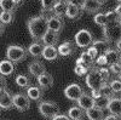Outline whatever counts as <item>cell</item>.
<instances>
[{
  "label": "cell",
  "mask_w": 121,
  "mask_h": 120,
  "mask_svg": "<svg viewBox=\"0 0 121 120\" xmlns=\"http://www.w3.org/2000/svg\"><path fill=\"white\" fill-rule=\"evenodd\" d=\"M51 120H70L69 119V116H67V115H64V114H57L55 118H52Z\"/></svg>",
  "instance_id": "33"
},
{
  "label": "cell",
  "mask_w": 121,
  "mask_h": 120,
  "mask_svg": "<svg viewBox=\"0 0 121 120\" xmlns=\"http://www.w3.org/2000/svg\"><path fill=\"white\" fill-rule=\"evenodd\" d=\"M21 1H22V0H13V3L16 4V6H17V5H19V4H21Z\"/></svg>",
  "instance_id": "39"
},
{
  "label": "cell",
  "mask_w": 121,
  "mask_h": 120,
  "mask_svg": "<svg viewBox=\"0 0 121 120\" xmlns=\"http://www.w3.org/2000/svg\"><path fill=\"white\" fill-rule=\"evenodd\" d=\"M15 19V15L11 11H1L0 12V21L3 24H10Z\"/></svg>",
  "instance_id": "27"
},
{
  "label": "cell",
  "mask_w": 121,
  "mask_h": 120,
  "mask_svg": "<svg viewBox=\"0 0 121 120\" xmlns=\"http://www.w3.org/2000/svg\"><path fill=\"white\" fill-rule=\"evenodd\" d=\"M86 116L88 118V120H103L104 119V111H103V108H99V107L95 106L93 108L86 111Z\"/></svg>",
  "instance_id": "19"
},
{
  "label": "cell",
  "mask_w": 121,
  "mask_h": 120,
  "mask_svg": "<svg viewBox=\"0 0 121 120\" xmlns=\"http://www.w3.org/2000/svg\"><path fill=\"white\" fill-rule=\"evenodd\" d=\"M74 41H75L78 47H81V49L90 47L93 44V36H92L90 31H87V29H81V31H79L75 34Z\"/></svg>",
  "instance_id": "6"
},
{
  "label": "cell",
  "mask_w": 121,
  "mask_h": 120,
  "mask_svg": "<svg viewBox=\"0 0 121 120\" xmlns=\"http://www.w3.org/2000/svg\"><path fill=\"white\" fill-rule=\"evenodd\" d=\"M109 87H110V90H112V92L117 93V92L121 91V81L120 80H113V81L110 83Z\"/></svg>",
  "instance_id": "32"
},
{
  "label": "cell",
  "mask_w": 121,
  "mask_h": 120,
  "mask_svg": "<svg viewBox=\"0 0 121 120\" xmlns=\"http://www.w3.org/2000/svg\"><path fill=\"white\" fill-rule=\"evenodd\" d=\"M93 63H95V61L90 57V55L86 51L82 52L81 55H80V57L76 59V64H84V66H86L88 68H92Z\"/></svg>",
  "instance_id": "25"
},
{
  "label": "cell",
  "mask_w": 121,
  "mask_h": 120,
  "mask_svg": "<svg viewBox=\"0 0 121 120\" xmlns=\"http://www.w3.org/2000/svg\"><path fill=\"white\" fill-rule=\"evenodd\" d=\"M43 93L44 90L39 86H29L27 89V96L30 101H40L43 98Z\"/></svg>",
  "instance_id": "15"
},
{
  "label": "cell",
  "mask_w": 121,
  "mask_h": 120,
  "mask_svg": "<svg viewBox=\"0 0 121 120\" xmlns=\"http://www.w3.org/2000/svg\"><path fill=\"white\" fill-rule=\"evenodd\" d=\"M107 109L109 111V114H113L117 120H121V99H110Z\"/></svg>",
  "instance_id": "10"
},
{
  "label": "cell",
  "mask_w": 121,
  "mask_h": 120,
  "mask_svg": "<svg viewBox=\"0 0 121 120\" xmlns=\"http://www.w3.org/2000/svg\"><path fill=\"white\" fill-rule=\"evenodd\" d=\"M53 13L56 15V17H62L63 15H65V10H67V4L64 3H59L57 1L53 6Z\"/></svg>",
  "instance_id": "28"
},
{
  "label": "cell",
  "mask_w": 121,
  "mask_h": 120,
  "mask_svg": "<svg viewBox=\"0 0 121 120\" xmlns=\"http://www.w3.org/2000/svg\"><path fill=\"white\" fill-rule=\"evenodd\" d=\"M15 81H16V84L19 87H22V89H28L29 87V84H30L29 78L27 75H24V74H18L15 78Z\"/></svg>",
  "instance_id": "26"
},
{
  "label": "cell",
  "mask_w": 121,
  "mask_h": 120,
  "mask_svg": "<svg viewBox=\"0 0 121 120\" xmlns=\"http://www.w3.org/2000/svg\"><path fill=\"white\" fill-rule=\"evenodd\" d=\"M80 12H81V7L79 5L74 4V3H69L67 4V10H65V16L69 19H76L80 16Z\"/></svg>",
  "instance_id": "18"
},
{
  "label": "cell",
  "mask_w": 121,
  "mask_h": 120,
  "mask_svg": "<svg viewBox=\"0 0 121 120\" xmlns=\"http://www.w3.org/2000/svg\"><path fill=\"white\" fill-rule=\"evenodd\" d=\"M57 1H59V3H64V4H69V3H72V0H57Z\"/></svg>",
  "instance_id": "37"
},
{
  "label": "cell",
  "mask_w": 121,
  "mask_h": 120,
  "mask_svg": "<svg viewBox=\"0 0 121 120\" xmlns=\"http://www.w3.org/2000/svg\"><path fill=\"white\" fill-rule=\"evenodd\" d=\"M44 45L41 43H32L29 45L28 47V52L30 56H33V57H40V56H43V52H44Z\"/></svg>",
  "instance_id": "23"
},
{
  "label": "cell",
  "mask_w": 121,
  "mask_h": 120,
  "mask_svg": "<svg viewBox=\"0 0 121 120\" xmlns=\"http://www.w3.org/2000/svg\"><path fill=\"white\" fill-rule=\"evenodd\" d=\"M4 90H5V89H3V87H0V95L3 93V91H4Z\"/></svg>",
  "instance_id": "40"
},
{
  "label": "cell",
  "mask_w": 121,
  "mask_h": 120,
  "mask_svg": "<svg viewBox=\"0 0 121 120\" xmlns=\"http://www.w3.org/2000/svg\"><path fill=\"white\" fill-rule=\"evenodd\" d=\"M13 101V107L17 109L18 112H27L30 108V99L28 98L27 95L24 93H16L12 96Z\"/></svg>",
  "instance_id": "7"
},
{
  "label": "cell",
  "mask_w": 121,
  "mask_h": 120,
  "mask_svg": "<svg viewBox=\"0 0 121 120\" xmlns=\"http://www.w3.org/2000/svg\"><path fill=\"white\" fill-rule=\"evenodd\" d=\"M103 120H117V119H116V116H115V115H113V114H109V115L104 116V119H103Z\"/></svg>",
  "instance_id": "35"
},
{
  "label": "cell",
  "mask_w": 121,
  "mask_h": 120,
  "mask_svg": "<svg viewBox=\"0 0 121 120\" xmlns=\"http://www.w3.org/2000/svg\"><path fill=\"white\" fill-rule=\"evenodd\" d=\"M0 7L3 11L13 12V10L16 9V4L13 3V0H0Z\"/></svg>",
  "instance_id": "29"
},
{
  "label": "cell",
  "mask_w": 121,
  "mask_h": 120,
  "mask_svg": "<svg viewBox=\"0 0 121 120\" xmlns=\"http://www.w3.org/2000/svg\"><path fill=\"white\" fill-rule=\"evenodd\" d=\"M116 3H117V7H116V10L121 9V0H116Z\"/></svg>",
  "instance_id": "38"
},
{
  "label": "cell",
  "mask_w": 121,
  "mask_h": 120,
  "mask_svg": "<svg viewBox=\"0 0 121 120\" xmlns=\"http://www.w3.org/2000/svg\"><path fill=\"white\" fill-rule=\"evenodd\" d=\"M95 22L100 27L105 43L119 44L121 41V17L116 11L97 13Z\"/></svg>",
  "instance_id": "1"
},
{
  "label": "cell",
  "mask_w": 121,
  "mask_h": 120,
  "mask_svg": "<svg viewBox=\"0 0 121 120\" xmlns=\"http://www.w3.org/2000/svg\"><path fill=\"white\" fill-rule=\"evenodd\" d=\"M82 95H84V90L79 84H70L64 89V96L65 98L70 99V101L78 102Z\"/></svg>",
  "instance_id": "8"
},
{
  "label": "cell",
  "mask_w": 121,
  "mask_h": 120,
  "mask_svg": "<svg viewBox=\"0 0 121 120\" xmlns=\"http://www.w3.org/2000/svg\"><path fill=\"white\" fill-rule=\"evenodd\" d=\"M46 69H45V66L40 62V61H33V62H30L29 66H28V72L32 74L33 76L38 78L40 75H43Z\"/></svg>",
  "instance_id": "11"
},
{
  "label": "cell",
  "mask_w": 121,
  "mask_h": 120,
  "mask_svg": "<svg viewBox=\"0 0 121 120\" xmlns=\"http://www.w3.org/2000/svg\"><path fill=\"white\" fill-rule=\"evenodd\" d=\"M27 28L28 32L35 41L43 40L44 35L48 31L47 28V18L44 15H38L28 19L27 22Z\"/></svg>",
  "instance_id": "3"
},
{
  "label": "cell",
  "mask_w": 121,
  "mask_h": 120,
  "mask_svg": "<svg viewBox=\"0 0 121 120\" xmlns=\"http://www.w3.org/2000/svg\"><path fill=\"white\" fill-rule=\"evenodd\" d=\"M27 57V51L18 45H10L6 49V58L13 63H18L24 61Z\"/></svg>",
  "instance_id": "5"
},
{
  "label": "cell",
  "mask_w": 121,
  "mask_h": 120,
  "mask_svg": "<svg viewBox=\"0 0 121 120\" xmlns=\"http://www.w3.org/2000/svg\"><path fill=\"white\" fill-rule=\"evenodd\" d=\"M58 50L55 46H45L44 47V52H43V57L44 59L48 62H53L58 58Z\"/></svg>",
  "instance_id": "21"
},
{
  "label": "cell",
  "mask_w": 121,
  "mask_h": 120,
  "mask_svg": "<svg viewBox=\"0 0 121 120\" xmlns=\"http://www.w3.org/2000/svg\"><path fill=\"white\" fill-rule=\"evenodd\" d=\"M63 26H64V22L59 17L52 16V17L47 18V28H48V31H52L55 33H59L63 29Z\"/></svg>",
  "instance_id": "12"
},
{
  "label": "cell",
  "mask_w": 121,
  "mask_h": 120,
  "mask_svg": "<svg viewBox=\"0 0 121 120\" xmlns=\"http://www.w3.org/2000/svg\"><path fill=\"white\" fill-rule=\"evenodd\" d=\"M39 87H41L43 90H46L48 87H51L53 85V78L52 75H50L48 73H44L43 75H40L36 78Z\"/></svg>",
  "instance_id": "20"
},
{
  "label": "cell",
  "mask_w": 121,
  "mask_h": 120,
  "mask_svg": "<svg viewBox=\"0 0 121 120\" xmlns=\"http://www.w3.org/2000/svg\"><path fill=\"white\" fill-rule=\"evenodd\" d=\"M58 55L62 56V57H68L70 56L73 52H74V46H73V43L67 40V41H63L62 44H59L58 46Z\"/></svg>",
  "instance_id": "17"
},
{
  "label": "cell",
  "mask_w": 121,
  "mask_h": 120,
  "mask_svg": "<svg viewBox=\"0 0 121 120\" xmlns=\"http://www.w3.org/2000/svg\"><path fill=\"white\" fill-rule=\"evenodd\" d=\"M79 107L82 109V111H88V109L93 108L96 106V99L92 96H88V95H82L80 97V99L78 101Z\"/></svg>",
  "instance_id": "13"
},
{
  "label": "cell",
  "mask_w": 121,
  "mask_h": 120,
  "mask_svg": "<svg viewBox=\"0 0 121 120\" xmlns=\"http://www.w3.org/2000/svg\"><path fill=\"white\" fill-rule=\"evenodd\" d=\"M102 0H84L81 5V10L88 13H96L102 9Z\"/></svg>",
  "instance_id": "9"
},
{
  "label": "cell",
  "mask_w": 121,
  "mask_h": 120,
  "mask_svg": "<svg viewBox=\"0 0 121 120\" xmlns=\"http://www.w3.org/2000/svg\"><path fill=\"white\" fill-rule=\"evenodd\" d=\"M13 107V101H12V95L9 91L4 90L3 93L0 95V109H11Z\"/></svg>",
  "instance_id": "14"
},
{
  "label": "cell",
  "mask_w": 121,
  "mask_h": 120,
  "mask_svg": "<svg viewBox=\"0 0 121 120\" xmlns=\"http://www.w3.org/2000/svg\"><path fill=\"white\" fill-rule=\"evenodd\" d=\"M38 111L44 118L52 119L57 114H59V107L57 103L51 101H40L38 106Z\"/></svg>",
  "instance_id": "4"
},
{
  "label": "cell",
  "mask_w": 121,
  "mask_h": 120,
  "mask_svg": "<svg viewBox=\"0 0 121 120\" xmlns=\"http://www.w3.org/2000/svg\"><path fill=\"white\" fill-rule=\"evenodd\" d=\"M90 71H91V68H88L84 64H75V67H74V72L78 76H86Z\"/></svg>",
  "instance_id": "30"
},
{
  "label": "cell",
  "mask_w": 121,
  "mask_h": 120,
  "mask_svg": "<svg viewBox=\"0 0 121 120\" xmlns=\"http://www.w3.org/2000/svg\"><path fill=\"white\" fill-rule=\"evenodd\" d=\"M0 87H3V89L6 87V81H5V78L3 75H0Z\"/></svg>",
  "instance_id": "34"
},
{
  "label": "cell",
  "mask_w": 121,
  "mask_h": 120,
  "mask_svg": "<svg viewBox=\"0 0 121 120\" xmlns=\"http://www.w3.org/2000/svg\"><path fill=\"white\" fill-rule=\"evenodd\" d=\"M68 116L70 120H81L84 116V111L79 106L78 107H70L68 111Z\"/></svg>",
  "instance_id": "24"
},
{
  "label": "cell",
  "mask_w": 121,
  "mask_h": 120,
  "mask_svg": "<svg viewBox=\"0 0 121 120\" xmlns=\"http://www.w3.org/2000/svg\"><path fill=\"white\" fill-rule=\"evenodd\" d=\"M4 31H5V24H3L1 21H0V35L4 33Z\"/></svg>",
  "instance_id": "36"
},
{
  "label": "cell",
  "mask_w": 121,
  "mask_h": 120,
  "mask_svg": "<svg viewBox=\"0 0 121 120\" xmlns=\"http://www.w3.org/2000/svg\"><path fill=\"white\" fill-rule=\"evenodd\" d=\"M58 39H59L58 33H55L52 31H47L43 38V43L45 46H55L58 43Z\"/></svg>",
  "instance_id": "22"
},
{
  "label": "cell",
  "mask_w": 121,
  "mask_h": 120,
  "mask_svg": "<svg viewBox=\"0 0 121 120\" xmlns=\"http://www.w3.org/2000/svg\"><path fill=\"white\" fill-rule=\"evenodd\" d=\"M57 3V0H41V9L43 11H48V10H52L55 4Z\"/></svg>",
  "instance_id": "31"
},
{
  "label": "cell",
  "mask_w": 121,
  "mask_h": 120,
  "mask_svg": "<svg viewBox=\"0 0 121 120\" xmlns=\"http://www.w3.org/2000/svg\"><path fill=\"white\" fill-rule=\"evenodd\" d=\"M15 72V64L13 62L9 61V59H3L0 62V75L3 76H10Z\"/></svg>",
  "instance_id": "16"
},
{
  "label": "cell",
  "mask_w": 121,
  "mask_h": 120,
  "mask_svg": "<svg viewBox=\"0 0 121 120\" xmlns=\"http://www.w3.org/2000/svg\"><path fill=\"white\" fill-rule=\"evenodd\" d=\"M110 72L108 68H91V71L86 75V85L92 92H97L105 86Z\"/></svg>",
  "instance_id": "2"
}]
</instances>
